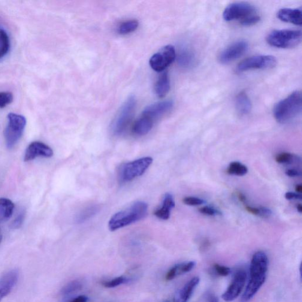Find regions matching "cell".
Segmentation results:
<instances>
[{"label":"cell","mask_w":302,"mask_h":302,"mask_svg":"<svg viewBox=\"0 0 302 302\" xmlns=\"http://www.w3.org/2000/svg\"><path fill=\"white\" fill-rule=\"evenodd\" d=\"M268 260L266 254L259 251L253 255L250 267V279L241 302H247L254 297L266 279Z\"/></svg>","instance_id":"obj_1"},{"label":"cell","mask_w":302,"mask_h":302,"mask_svg":"<svg viewBox=\"0 0 302 302\" xmlns=\"http://www.w3.org/2000/svg\"><path fill=\"white\" fill-rule=\"evenodd\" d=\"M148 208L149 206L146 202H135L125 210L114 214L109 222V228L111 231H114L140 221L147 216Z\"/></svg>","instance_id":"obj_2"},{"label":"cell","mask_w":302,"mask_h":302,"mask_svg":"<svg viewBox=\"0 0 302 302\" xmlns=\"http://www.w3.org/2000/svg\"><path fill=\"white\" fill-rule=\"evenodd\" d=\"M302 101V92L295 91L278 103L273 111L274 116L277 121L280 123H286L297 117L301 113Z\"/></svg>","instance_id":"obj_3"},{"label":"cell","mask_w":302,"mask_h":302,"mask_svg":"<svg viewBox=\"0 0 302 302\" xmlns=\"http://www.w3.org/2000/svg\"><path fill=\"white\" fill-rule=\"evenodd\" d=\"M302 38L301 30H274L267 36V41L268 44L273 47L291 49L301 43Z\"/></svg>","instance_id":"obj_4"},{"label":"cell","mask_w":302,"mask_h":302,"mask_svg":"<svg viewBox=\"0 0 302 302\" xmlns=\"http://www.w3.org/2000/svg\"><path fill=\"white\" fill-rule=\"evenodd\" d=\"M137 101L134 96H129L123 103L112 124L113 135H121L132 121L135 111Z\"/></svg>","instance_id":"obj_5"},{"label":"cell","mask_w":302,"mask_h":302,"mask_svg":"<svg viewBox=\"0 0 302 302\" xmlns=\"http://www.w3.org/2000/svg\"><path fill=\"white\" fill-rule=\"evenodd\" d=\"M8 123L4 131L6 146L10 149L22 138L26 126V119L21 114L10 113L7 116Z\"/></svg>","instance_id":"obj_6"},{"label":"cell","mask_w":302,"mask_h":302,"mask_svg":"<svg viewBox=\"0 0 302 302\" xmlns=\"http://www.w3.org/2000/svg\"><path fill=\"white\" fill-rule=\"evenodd\" d=\"M258 11L255 6L245 2L232 3L223 12V18L226 22L239 21L241 25L247 20L257 16Z\"/></svg>","instance_id":"obj_7"},{"label":"cell","mask_w":302,"mask_h":302,"mask_svg":"<svg viewBox=\"0 0 302 302\" xmlns=\"http://www.w3.org/2000/svg\"><path fill=\"white\" fill-rule=\"evenodd\" d=\"M151 157H144L134 161L126 163L120 168L119 179L122 183H128L135 178L143 176L152 164Z\"/></svg>","instance_id":"obj_8"},{"label":"cell","mask_w":302,"mask_h":302,"mask_svg":"<svg viewBox=\"0 0 302 302\" xmlns=\"http://www.w3.org/2000/svg\"><path fill=\"white\" fill-rule=\"evenodd\" d=\"M276 64L277 60L273 56H255L243 60L238 65L237 71L243 72L254 69H270L275 67Z\"/></svg>","instance_id":"obj_9"},{"label":"cell","mask_w":302,"mask_h":302,"mask_svg":"<svg viewBox=\"0 0 302 302\" xmlns=\"http://www.w3.org/2000/svg\"><path fill=\"white\" fill-rule=\"evenodd\" d=\"M176 57V51L174 46L168 45L162 47L158 53L153 54L150 60V65L153 70L161 72L165 70Z\"/></svg>","instance_id":"obj_10"},{"label":"cell","mask_w":302,"mask_h":302,"mask_svg":"<svg viewBox=\"0 0 302 302\" xmlns=\"http://www.w3.org/2000/svg\"><path fill=\"white\" fill-rule=\"evenodd\" d=\"M248 43L245 40H238L229 45L222 52L220 53L219 60L222 64L234 61L240 58L248 49Z\"/></svg>","instance_id":"obj_11"},{"label":"cell","mask_w":302,"mask_h":302,"mask_svg":"<svg viewBox=\"0 0 302 302\" xmlns=\"http://www.w3.org/2000/svg\"><path fill=\"white\" fill-rule=\"evenodd\" d=\"M247 274L243 270H240L235 274L230 285L222 295V298L226 302L233 301L241 294L245 285Z\"/></svg>","instance_id":"obj_12"},{"label":"cell","mask_w":302,"mask_h":302,"mask_svg":"<svg viewBox=\"0 0 302 302\" xmlns=\"http://www.w3.org/2000/svg\"><path fill=\"white\" fill-rule=\"evenodd\" d=\"M53 155V151L49 146L41 142L35 141L27 148L24 160L29 162L39 156L51 158Z\"/></svg>","instance_id":"obj_13"},{"label":"cell","mask_w":302,"mask_h":302,"mask_svg":"<svg viewBox=\"0 0 302 302\" xmlns=\"http://www.w3.org/2000/svg\"><path fill=\"white\" fill-rule=\"evenodd\" d=\"M174 106L171 101H165L155 103L145 108L142 115L149 117L153 121L164 115L172 110Z\"/></svg>","instance_id":"obj_14"},{"label":"cell","mask_w":302,"mask_h":302,"mask_svg":"<svg viewBox=\"0 0 302 302\" xmlns=\"http://www.w3.org/2000/svg\"><path fill=\"white\" fill-rule=\"evenodd\" d=\"M19 280V271L11 270L0 277V302L10 294Z\"/></svg>","instance_id":"obj_15"},{"label":"cell","mask_w":302,"mask_h":302,"mask_svg":"<svg viewBox=\"0 0 302 302\" xmlns=\"http://www.w3.org/2000/svg\"><path fill=\"white\" fill-rule=\"evenodd\" d=\"M278 19L283 22L294 24L297 26L302 25V11L301 8H284L277 12Z\"/></svg>","instance_id":"obj_16"},{"label":"cell","mask_w":302,"mask_h":302,"mask_svg":"<svg viewBox=\"0 0 302 302\" xmlns=\"http://www.w3.org/2000/svg\"><path fill=\"white\" fill-rule=\"evenodd\" d=\"M200 278L194 277L189 281L182 288L178 290L175 294L174 302H187L194 292V290L200 283Z\"/></svg>","instance_id":"obj_17"},{"label":"cell","mask_w":302,"mask_h":302,"mask_svg":"<svg viewBox=\"0 0 302 302\" xmlns=\"http://www.w3.org/2000/svg\"><path fill=\"white\" fill-rule=\"evenodd\" d=\"M175 205L173 196L170 193H167L163 199L161 207L155 211L154 215L161 220H168L170 217L171 211L174 208Z\"/></svg>","instance_id":"obj_18"},{"label":"cell","mask_w":302,"mask_h":302,"mask_svg":"<svg viewBox=\"0 0 302 302\" xmlns=\"http://www.w3.org/2000/svg\"><path fill=\"white\" fill-rule=\"evenodd\" d=\"M195 265V262L193 261L175 265L166 274V279L171 280L178 276L189 272L190 271L194 269Z\"/></svg>","instance_id":"obj_19"},{"label":"cell","mask_w":302,"mask_h":302,"mask_svg":"<svg viewBox=\"0 0 302 302\" xmlns=\"http://www.w3.org/2000/svg\"><path fill=\"white\" fill-rule=\"evenodd\" d=\"M154 121L149 117L141 116L133 126L132 131L135 135L138 136L146 135L152 129Z\"/></svg>","instance_id":"obj_20"},{"label":"cell","mask_w":302,"mask_h":302,"mask_svg":"<svg viewBox=\"0 0 302 302\" xmlns=\"http://www.w3.org/2000/svg\"><path fill=\"white\" fill-rule=\"evenodd\" d=\"M235 108L238 113L241 115H245L251 111L252 102L245 92H241L237 95L235 98Z\"/></svg>","instance_id":"obj_21"},{"label":"cell","mask_w":302,"mask_h":302,"mask_svg":"<svg viewBox=\"0 0 302 302\" xmlns=\"http://www.w3.org/2000/svg\"><path fill=\"white\" fill-rule=\"evenodd\" d=\"M170 89V81L167 72L160 76L155 84V93L159 98H164Z\"/></svg>","instance_id":"obj_22"},{"label":"cell","mask_w":302,"mask_h":302,"mask_svg":"<svg viewBox=\"0 0 302 302\" xmlns=\"http://www.w3.org/2000/svg\"><path fill=\"white\" fill-rule=\"evenodd\" d=\"M14 210V204L6 198H0V221L11 218Z\"/></svg>","instance_id":"obj_23"},{"label":"cell","mask_w":302,"mask_h":302,"mask_svg":"<svg viewBox=\"0 0 302 302\" xmlns=\"http://www.w3.org/2000/svg\"><path fill=\"white\" fill-rule=\"evenodd\" d=\"M10 48V40L7 32L0 29V59L7 55Z\"/></svg>","instance_id":"obj_24"},{"label":"cell","mask_w":302,"mask_h":302,"mask_svg":"<svg viewBox=\"0 0 302 302\" xmlns=\"http://www.w3.org/2000/svg\"><path fill=\"white\" fill-rule=\"evenodd\" d=\"M248 172L246 166L239 162H232L229 165L227 169V173L237 176H244Z\"/></svg>","instance_id":"obj_25"},{"label":"cell","mask_w":302,"mask_h":302,"mask_svg":"<svg viewBox=\"0 0 302 302\" xmlns=\"http://www.w3.org/2000/svg\"><path fill=\"white\" fill-rule=\"evenodd\" d=\"M139 23L137 20H131L123 22L118 27L119 34L121 35H128L137 29Z\"/></svg>","instance_id":"obj_26"},{"label":"cell","mask_w":302,"mask_h":302,"mask_svg":"<svg viewBox=\"0 0 302 302\" xmlns=\"http://www.w3.org/2000/svg\"><path fill=\"white\" fill-rule=\"evenodd\" d=\"M98 211L99 208L96 205L87 207L78 214L76 219L77 222L78 223H82L87 221V220L91 218L93 216H95Z\"/></svg>","instance_id":"obj_27"},{"label":"cell","mask_w":302,"mask_h":302,"mask_svg":"<svg viewBox=\"0 0 302 302\" xmlns=\"http://www.w3.org/2000/svg\"><path fill=\"white\" fill-rule=\"evenodd\" d=\"M82 288V285L80 281L74 280L69 283L61 291V294L63 297H68V296L74 294V293L79 291Z\"/></svg>","instance_id":"obj_28"},{"label":"cell","mask_w":302,"mask_h":302,"mask_svg":"<svg viewBox=\"0 0 302 302\" xmlns=\"http://www.w3.org/2000/svg\"><path fill=\"white\" fill-rule=\"evenodd\" d=\"M276 161L279 164H292L293 162L300 161V158L295 154L283 152L278 155L276 157Z\"/></svg>","instance_id":"obj_29"},{"label":"cell","mask_w":302,"mask_h":302,"mask_svg":"<svg viewBox=\"0 0 302 302\" xmlns=\"http://www.w3.org/2000/svg\"><path fill=\"white\" fill-rule=\"evenodd\" d=\"M246 210L248 212L254 214V215L264 217V218H268L269 217L272 212L270 209L267 208L261 207H254L251 206H248L247 205L246 207Z\"/></svg>","instance_id":"obj_30"},{"label":"cell","mask_w":302,"mask_h":302,"mask_svg":"<svg viewBox=\"0 0 302 302\" xmlns=\"http://www.w3.org/2000/svg\"><path fill=\"white\" fill-rule=\"evenodd\" d=\"M193 55L189 51H184L178 56V63L182 67H189L193 62Z\"/></svg>","instance_id":"obj_31"},{"label":"cell","mask_w":302,"mask_h":302,"mask_svg":"<svg viewBox=\"0 0 302 302\" xmlns=\"http://www.w3.org/2000/svg\"><path fill=\"white\" fill-rule=\"evenodd\" d=\"M129 282V279H128V278L124 276H119L114 278V279L111 280L106 281V282H104L102 284L105 288H113L120 285H122V284L128 283Z\"/></svg>","instance_id":"obj_32"},{"label":"cell","mask_w":302,"mask_h":302,"mask_svg":"<svg viewBox=\"0 0 302 302\" xmlns=\"http://www.w3.org/2000/svg\"><path fill=\"white\" fill-rule=\"evenodd\" d=\"M13 95L9 92H0V108H4L13 101Z\"/></svg>","instance_id":"obj_33"},{"label":"cell","mask_w":302,"mask_h":302,"mask_svg":"<svg viewBox=\"0 0 302 302\" xmlns=\"http://www.w3.org/2000/svg\"><path fill=\"white\" fill-rule=\"evenodd\" d=\"M214 270L218 275L221 276H226L231 273V269L225 265L216 264L214 265Z\"/></svg>","instance_id":"obj_34"},{"label":"cell","mask_w":302,"mask_h":302,"mask_svg":"<svg viewBox=\"0 0 302 302\" xmlns=\"http://www.w3.org/2000/svg\"><path fill=\"white\" fill-rule=\"evenodd\" d=\"M183 202L184 204L191 205V206H197V205H201L205 202V201L201 198L193 197H186L184 198Z\"/></svg>","instance_id":"obj_35"},{"label":"cell","mask_w":302,"mask_h":302,"mask_svg":"<svg viewBox=\"0 0 302 302\" xmlns=\"http://www.w3.org/2000/svg\"><path fill=\"white\" fill-rule=\"evenodd\" d=\"M200 212L208 216H216L220 214V211L210 206H204L200 208Z\"/></svg>","instance_id":"obj_36"},{"label":"cell","mask_w":302,"mask_h":302,"mask_svg":"<svg viewBox=\"0 0 302 302\" xmlns=\"http://www.w3.org/2000/svg\"><path fill=\"white\" fill-rule=\"evenodd\" d=\"M25 214L24 212H21L19 214H18L16 218L14 220L13 224H12L13 228H19L22 226L24 220H25Z\"/></svg>","instance_id":"obj_37"},{"label":"cell","mask_w":302,"mask_h":302,"mask_svg":"<svg viewBox=\"0 0 302 302\" xmlns=\"http://www.w3.org/2000/svg\"><path fill=\"white\" fill-rule=\"evenodd\" d=\"M285 198L287 200H294V199H297V200H301L302 196L300 194H296L295 192H288L286 193Z\"/></svg>","instance_id":"obj_38"},{"label":"cell","mask_w":302,"mask_h":302,"mask_svg":"<svg viewBox=\"0 0 302 302\" xmlns=\"http://www.w3.org/2000/svg\"><path fill=\"white\" fill-rule=\"evenodd\" d=\"M286 176L291 177H299L301 176V173L300 171H298L295 169H289V170L286 171Z\"/></svg>","instance_id":"obj_39"},{"label":"cell","mask_w":302,"mask_h":302,"mask_svg":"<svg viewBox=\"0 0 302 302\" xmlns=\"http://www.w3.org/2000/svg\"><path fill=\"white\" fill-rule=\"evenodd\" d=\"M88 300L89 299L86 296L81 295L79 297L73 299V300L69 302H87Z\"/></svg>","instance_id":"obj_40"},{"label":"cell","mask_w":302,"mask_h":302,"mask_svg":"<svg viewBox=\"0 0 302 302\" xmlns=\"http://www.w3.org/2000/svg\"><path fill=\"white\" fill-rule=\"evenodd\" d=\"M208 302H219L218 298L216 297L215 295L211 294L208 295Z\"/></svg>","instance_id":"obj_41"},{"label":"cell","mask_w":302,"mask_h":302,"mask_svg":"<svg viewBox=\"0 0 302 302\" xmlns=\"http://www.w3.org/2000/svg\"><path fill=\"white\" fill-rule=\"evenodd\" d=\"M238 197L239 198L240 201L243 202V203H246V196L244 195L242 193L239 192L238 194Z\"/></svg>","instance_id":"obj_42"},{"label":"cell","mask_w":302,"mask_h":302,"mask_svg":"<svg viewBox=\"0 0 302 302\" xmlns=\"http://www.w3.org/2000/svg\"><path fill=\"white\" fill-rule=\"evenodd\" d=\"M295 191L298 193H301L302 192V186L301 184H298V185L296 186Z\"/></svg>","instance_id":"obj_43"},{"label":"cell","mask_w":302,"mask_h":302,"mask_svg":"<svg viewBox=\"0 0 302 302\" xmlns=\"http://www.w3.org/2000/svg\"><path fill=\"white\" fill-rule=\"evenodd\" d=\"M297 210H298L299 213H302V204H298L297 206Z\"/></svg>","instance_id":"obj_44"},{"label":"cell","mask_w":302,"mask_h":302,"mask_svg":"<svg viewBox=\"0 0 302 302\" xmlns=\"http://www.w3.org/2000/svg\"><path fill=\"white\" fill-rule=\"evenodd\" d=\"M2 240V234L1 232V229H0V243H1Z\"/></svg>","instance_id":"obj_45"},{"label":"cell","mask_w":302,"mask_h":302,"mask_svg":"<svg viewBox=\"0 0 302 302\" xmlns=\"http://www.w3.org/2000/svg\"><path fill=\"white\" fill-rule=\"evenodd\" d=\"M168 302V301H165V302Z\"/></svg>","instance_id":"obj_46"}]
</instances>
